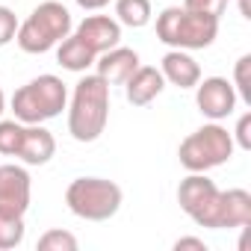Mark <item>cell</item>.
I'll use <instances>...</instances> for the list:
<instances>
[{
  "mask_svg": "<svg viewBox=\"0 0 251 251\" xmlns=\"http://www.w3.org/2000/svg\"><path fill=\"white\" fill-rule=\"evenodd\" d=\"M24 242V216L0 213V251L18 248Z\"/></svg>",
  "mask_w": 251,
  "mask_h": 251,
  "instance_id": "obj_18",
  "label": "cell"
},
{
  "mask_svg": "<svg viewBox=\"0 0 251 251\" xmlns=\"http://www.w3.org/2000/svg\"><path fill=\"white\" fill-rule=\"evenodd\" d=\"M18 15L9 9V6H0V48L3 45H9L12 39H15V33H18Z\"/></svg>",
  "mask_w": 251,
  "mask_h": 251,
  "instance_id": "obj_22",
  "label": "cell"
},
{
  "mask_svg": "<svg viewBox=\"0 0 251 251\" xmlns=\"http://www.w3.org/2000/svg\"><path fill=\"white\" fill-rule=\"evenodd\" d=\"M65 204L86 222H106L121 207V186L106 177H77L65 189Z\"/></svg>",
  "mask_w": 251,
  "mask_h": 251,
  "instance_id": "obj_6",
  "label": "cell"
},
{
  "mask_svg": "<svg viewBox=\"0 0 251 251\" xmlns=\"http://www.w3.org/2000/svg\"><path fill=\"white\" fill-rule=\"evenodd\" d=\"M248 68H251V56H239L236 65H233V89H236V98H242L245 103H251V77H248Z\"/></svg>",
  "mask_w": 251,
  "mask_h": 251,
  "instance_id": "obj_21",
  "label": "cell"
},
{
  "mask_svg": "<svg viewBox=\"0 0 251 251\" xmlns=\"http://www.w3.org/2000/svg\"><path fill=\"white\" fill-rule=\"evenodd\" d=\"M109 3V0H77V6L80 9H89V12H95V9H103Z\"/></svg>",
  "mask_w": 251,
  "mask_h": 251,
  "instance_id": "obj_26",
  "label": "cell"
},
{
  "mask_svg": "<svg viewBox=\"0 0 251 251\" xmlns=\"http://www.w3.org/2000/svg\"><path fill=\"white\" fill-rule=\"evenodd\" d=\"M109 121V83L98 74H86L71 95L68 133L77 142H95Z\"/></svg>",
  "mask_w": 251,
  "mask_h": 251,
  "instance_id": "obj_1",
  "label": "cell"
},
{
  "mask_svg": "<svg viewBox=\"0 0 251 251\" xmlns=\"http://www.w3.org/2000/svg\"><path fill=\"white\" fill-rule=\"evenodd\" d=\"M6 112V95H3V89H0V115Z\"/></svg>",
  "mask_w": 251,
  "mask_h": 251,
  "instance_id": "obj_27",
  "label": "cell"
},
{
  "mask_svg": "<svg viewBox=\"0 0 251 251\" xmlns=\"http://www.w3.org/2000/svg\"><path fill=\"white\" fill-rule=\"evenodd\" d=\"M219 186L204 172H189V177L177 186V204L180 210L201 227L216 230V207H219Z\"/></svg>",
  "mask_w": 251,
  "mask_h": 251,
  "instance_id": "obj_7",
  "label": "cell"
},
{
  "mask_svg": "<svg viewBox=\"0 0 251 251\" xmlns=\"http://www.w3.org/2000/svg\"><path fill=\"white\" fill-rule=\"evenodd\" d=\"M219 36V18L192 12L186 6H169L157 15V39L177 50H204Z\"/></svg>",
  "mask_w": 251,
  "mask_h": 251,
  "instance_id": "obj_2",
  "label": "cell"
},
{
  "mask_svg": "<svg viewBox=\"0 0 251 251\" xmlns=\"http://www.w3.org/2000/svg\"><path fill=\"white\" fill-rule=\"evenodd\" d=\"M115 21L124 27H145L151 21V0H115Z\"/></svg>",
  "mask_w": 251,
  "mask_h": 251,
  "instance_id": "obj_17",
  "label": "cell"
},
{
  "mask_svg": "<svg viewBox=\"0 0 251 251\" xmlns=\"http://www.w3.org/2000/svg\"><path fill=\"white\" fill-rule=\"evenodd\" d=\"M33 198V180L24 166L3 163L0 166V213L9 216H24L30 210Z\"/></svg>",
  "mask_w": 251,
  "mask_h": 251,
  "instance_id": "obj_8",
  "label": "cell"
},
{
  "mask_svg": "<svg viewBox=\"0 0 251 251\" xmlns=\"http://www.w3.org/2000/svg\"><path fill=\"white\" fill-rule=\"evenodd\" d=\"M68 103V89L56 74H39L27 86L15 89L9 106L21 124H45L56 118Z\"/></svg>",
  "mask_w": 251,
  "mask_h": 251,
  "instance_id": "obj_3",
  "label": "cell"
},
{
  "mask_svg": "<svg viewBox=\"0 0 251 251\" xmlns=\"http://www.w3.org/2000/svg\"><path fill=\"white\" fill-rule=\"evenodd\" d=\"M236 89L227 77H207L195 83V103L210 121H222L236 109Z\"/></svg>",
  "mask_w": 251,
  "mask_h": 251,
  "instance_id": "obj_9",
  "label": "cell"
},
{
  "mask_svg": "<svg viewBox=\"0 0 251 251\" xmlns=\"http://www.w3.org/2000/svg\"><path fill=\"white\" fill-rule=\"evenodd\" d=\"M56 154V139L48 127L42 124H24V133H21V145L15 151V157L24 166H45L50 163Z\"/></svg>",
  "mask_w": 251,
  "mask_h": 251,
  "instance_id": "obj_11",
  "label": "cell"
},
{
  "mask_svg": "<svg viewBox=\"0 0 251 251\" xmlns=\"http://www.w3.org/2000/svg\"><path fill=\"white\" fill-rule=\"evenodd\" d=\"M166 83L177 86V89H195V83L201 80V68L198 62L186 53V50H177L172 48L166 56H163V65H160Z\"/></svg>",
  "mask_w": 251,
  "mask_h": 251,
  "instance_id": "obj_15",
  "label": "cell"
},
{
  "mask_svg": "<svg viewBox=\"0 0 251 251\" xmlns=\"http://www.w3.org/2000/svg\"><path fill=\"white\" fill-rule=\"evenodd\" d=\"M21 133H24V124L18 118H0V154L15 157L21 145Z\"/></svg>",
  "mask_w": 251,
  "mask_h": 251,
  "instance_id": "obj_19",
  "label": "cell"
},
{
  "mask_svg": "<svg viewBox=\"0 0 251 251\" xmlns=\"http://www.w3.org/2000/svg\"><path fill=\"white\" fill-rule=\"evenodd\" d=\"M175 248H177V251H183V248H195V251H207V242H204V239H198V236H180V239L175 242Z\"/></svg>",
  "mask_w": 251,
  "mask_h": 251,
  "instance_id": "obj_25",
  "label": "cell"
},
{
  "mask_svg": "<svg viewBox=\"0 0 251 251\" xmlns=\"http://www.w3.org/2000/svg\"><path fill=\"white\" fill-rule=\"evenodd\" d=\"M183 6L192 9V12H207V15L222 18V12H225V6H227V0H183Z\"/></svg>",
  "mask_w": 251,
  "mask_h": 251,
  "instance_id": "obj_23",
  "label": "cell"
},
{
  "mask_svg": "<svg viewBox=\"0 0 251 251\" xmlns=\"http://www.w3.org/2000/svg\"><path fill=\"white\" fill-rule=\"evenodd\" d=\"M248 225H251V192H245V189L219 192L216 230H225V227H248Z\"/></svg>",
  "mask_w": 251,
  "mask_h": 251,
  "instance_id": "obj_13",
  "label": "cell"
},
{
  "mask_svg": "<svg viewBox=\"0 0 251 251\" xmlns=\"http://www.w3.org/2000/svg\"><path fill=\"white\" fill-rule=\"evenodd\" d=\"M233 145H239L242 151H251V112L239 115V121H236V136H233Z\"/></svg>",
  "mask_w": 251,
  "mask_h": 251,
  "instance_id": "obj_24",
  "label": "cell"
},
{
  "mask_svg": "<svg viewBox=\"0 0 251 251\" xmlns=\"http://www.w3.org/2000/svg\"><path fill=\"white\" fill-rule=\"evenodd\" d=\"M124 86H127V100H130L133 106H148L154 98L163 95L166 77H163V71L154 68V65H139Z\"/></svg>",
  "mask_w": 251,
  "mask_h": 251,
  "instance_id": "obj_14",
  "label": "cell"
},
{
  "mask_svg": "<svg viewBox=\"0 0 251 251\" xmlns=\"http://www.w3.org/2000/svg\"><path fill=\"white\" fill-rule=\"evenodd\" d=\"M95 68H98V77H103L109 86H124L130 80V74L139 68V53L133 48L115 45L112 50H106L95 59Z\"/></svg>",
  "mask_w": 251,
  "mask_h": 251,
  "instance_id": "obj_12",
  "label": "cell"
},
{
  "mask_svg": "<svg viewBox=\"0 0 251 251\" xmlns=\"http://www.w3.org/2000/svg\"><path fill=\"white\" fill-rule=\"evenodd\" d=\"M95 53L71 33V36H65L62 42H59V48H56V62L62 65V68H68V71H77V74H83V71H89L92 65H95Z\"/></svg>",
  "mask_w": 251,
  "mask_h": 251,
  "instance_id": "obj_16",
  "label": "cell"
},
{
  "mask_svg": "<svg viewBox=\"0 0 251 251\" xmlns=\"http://www.w3.org/2000/svg\"><path fill=\"white\" fill-rule=\"evenodd\" d=\"M71 30H74L71 12L62 3H56V0H45V3H39L30 12L27 21L18 24L15 42L24 53H48L65 36H71Z\"/></svg>",
  "mask_w": 251,
  "mask_h": 251,
  "instance_id": "obj_4",
  "label": "cell"
},
{
  "mask_svg": "<svg viewBox=\"0 0 251 251\" xmlns=\"http://www.w3.org/2000/svg\"><path fill=\"white\" fill-rule=\"evenodd\" d=\"M74 36H77L95 56H100V53L112 50V48L121 42V24H118L115 18H109V15H89V18H83V21L77 24Z\"/></svg>",
  "mask_w": 251,
  "mask_h": 251,
  "instance_id": "obj_10",
  "label": "cell"
},
{
  "mask_svg": "<svg viewBox=\"0 0 251 251\" xmlns=\"http://www.w3.org/2000/svg\"><path fill=\"white\" fill-rule=\"evenodd\" d=\"M233 133H227V127H222L219 121L213 124H204L195 133H189L180 148H177V157H180V166L186 172H210L216 166H225L230 157H233Z\"/></svg>",
  "mask_w": 251,
  "mask_h": 251,
  "instance_id": "obj_5",
  "label": "cell"
},
{
  "mask_svg": "<svg viewBox=\"0 0 251 251\" xmlns=\"http://www.w3.org/2000/svg\"><path fill=\"white\" fill-rule=\"evenodd\" d=\"M39 251H77V236L62 227L45 230L39 236Z\"/></svg>",
  "mask_w": 251,
  "mask_h": 251,
  "instance_id": "obj_20",
  "label": "cell"
}]
</instances>
